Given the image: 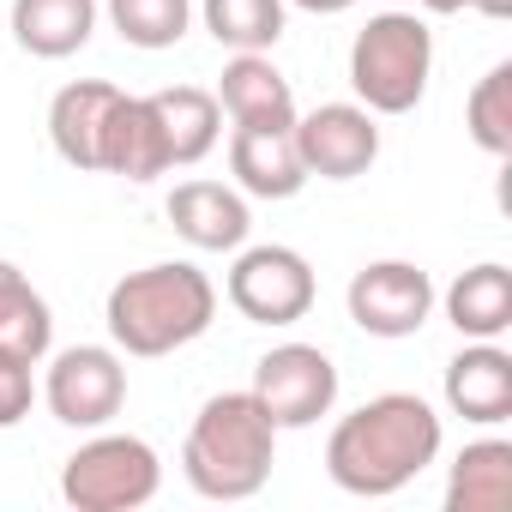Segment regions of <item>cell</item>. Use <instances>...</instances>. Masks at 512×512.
I'll use <instances>...</instances> for the list:
<instances>
[{
  "label": "cell",
  "instance_id": "5",
  "mask_svg": "<svg viewBox=\"0 0 512 512\" xmlns=\"http://www.w3.org/2000/svg\"><path fill=\"white\" fill-rule=\"evenodd\" d=\"M163 464L139 434H97L61 464V500L79 512H133L157 500Z\"/></svg>",
  "mask_w": 512,
  "mask_h": 512
},
{
  "label": "cell",
  "instance_id": "27",
  "mask_svg": "<svg viewBox=\"0 0 512 512\" xmlns=\"http://www.w3.org/2000/svg\"><path fill=\"white\" fill-rule=\"evenodd\" d=\"M392 7H422V13H464V0H392Z\"/></svg>",
  "mask_w": 512,
  "mask_h": 512
},
{
  "label": "cell",
  "instance_id": "16",
  "mask_svg": "<svg viewBox=\"0 0 512 512\" xmlns=\"http://www.w3.org/2000/svg\"><path fill=\"white\" fill-rule=\"evenodd\" d=\"M115 97H121V91H115L109 79H73V85L55 91V103H49V139H55L61 163H73V169H97L103 121H109Z\"/></svg>",
  "mask_w": 512,
  "mask_h": 512
},
{
  "label": "cell",
  "instance_id": "11",
  "mask_svg": "<svg viewBox=\"0 0 512 512\" xmlns=\"http://www.w3.org/2000/svg\"><path fill=\"white\" fill-rule=\"evenodd\" d=\"M446 404L452 416L494 428L512 416V356L494 338H470L452 362H446Z\"/></svg>",
  "mask_w": 512,
  "mask_h": 512
},
{
  "label": "cell",
  "instance_id": "15",
  "mask_svg": "<svg viewBox=\"0 0 512 512\" xmlns=\"http://www.w3.org/2000/svg\"><path fill=\"white\" fill-rule=\"evenodd\" d=\"M217 109L235 127H296V91L266 55H235L217 79Z\"/></svg>",
  "mask_w": 512,
  "mask_h": 512
},
{
  "label": "cell",
  "instance_id": "24",
  "mask_svg": "<svg viewBox=\"0 0 512 512\" xmlns=\"http://www.w3.org/2000/svg\"><path fill=\"white\" fill-rule=\"evenodd\" d=\"M464 127L488 157H512V61L488 67L464 103Z\"/></svg>",
  "mask_w": 512,
  "mask_h": 512
},
{
  "label": "cell",
  "instance_id": "17",
  "mask_svg": "<svg viewBox=\"0 0 512 512\" xmlns=\"http://www.w3.org/2000/svg\"><path fill=\"white\" fill-rule=\"evenodd\" d=\"M97 31V0H13V43L37 61H67Z\"/></svg>",
  "mask_w": 512,
  "mask_h": 512
},
{
  "label": "cell",
  "instance_id": "18",
  "mask_svg": "<svg viewBox=\"0 0 512 512\" xmlns=\"http://www.w3.org/2000/svg\"><path fill=\"white\" fill-rule=\"evenodd\" d=\"M512 506V440H470L446 476V512H506Z\"/></svg>",
  "mask_w": 512,
  "mask_h": 512
},
{
  "label": "cell",
  "instance_id": "14",
  "mask_svg": "<svg viewBox=\"0 0 512 512\" xmlns=\"http://www.w3.org/2000/svg\"><path fill=\"white\" fill-rule=\"evenodd\" d=\"M169 223L199 253H235L247 241V229H253L247 199L235 187H223V181H181L169 193Z\"/></svg>",
  "mask_w": 512,
  "mask_h": 512
},
{
  "label": "cell",
  "instance_id": "10",
  "mask_svg": "<svg viewBox=\"0 0 512 512\" xmlns=\"http://www.w3.org/2000/svg\"><path fill=\"white\" fill-rule=\"evenodd\" d=\"M296 151L302 169L320 181H356L380 157V127L362 103H320L314 115H296Z\"/></svg>",
  "mask_w": 512,
  "mask_h": 512
},
{
  "label": "cell",
  "instance_id": "3",
  "mask_svg": "<svg viewBox=\"0 0 512 512\" xmlns=\"http://www.w3.org/2000/svg\"><path fill=\"white\" fill-rule=\"evenodd\" d=\"M109 338L115 350L127 356H169L193 338L211 332L217 320V290L199 266L187 260H163V266H145V272H127L115 290H109Z\"/></svg>",
  "mask_w": 512,
  "mask_h": 512
},
{
  "label": "cell",
  "instance_id": "12",
  "mask_svg": "<svg viewBox=\"0 0 512 512\" xmlns=\"http://www.w3.org/2000/svg\"><path fill=\"white\" fill-rule=\"evenodd\" d=\"M229 175L253 199H296L308 187V169H302L290 127H235L229 133Z\"/></svg>",
  "mask_w": 512,
  "mask_h": 512
},
{
  "label": "cell",
  "instance_id": "25",
  "mask_svg": "<svg viewBox=\"0 0 512 512\" xmlns=\"http://www.w3.org/2000/svg\"><path fill=\"white\" fill-rule=\"evenodd\" d=\"M31 356L19 350H0V428H19L31 416V398H37V380H31Z\"/></svg>",
  "mask_w": 512,
  "mask_h": 512
},
{
  "label": "cell",
  "instance_id": "13",
  "mask_svg": "<svg viewBox=\"0 0 512 512\" xmlns=\"http://www.w3.org/2000/svg\"><path fill=\"white\" fill-rule=\"evenodd\" d=\"M97 169H103V175H121V181H157V175L175 169L151 97H127V91L115 97V109H109V121H103Z\"/></svg>",
  "mask_w": 512,
  "mask_h": 512
},
{
  "label": "cell",
  "instance_id": "23",
  "mask_svg": "<svg viewBox=\"0 0 512 512\" xmlns=\"http://www.w3.org/2000/svg\"><path fill=\"white\" fill-rule=\"evenodd\" d=\"M187 19H193V0H109V25L121 31V43L145 55L175 49L187 37Z\"/></svg>",
  "mask_w": 512,
  "mask_h": 512
},
{
  "label": "cell",
  "instance_id": "2",
  "mask_svg": "<svg viewBox=\"0 0 512 512\" xmlns=\"http://www.w3.org/2000/svg\"><path fill=\"white\" fill-rule=\"evenodd\" d=\"M278 464V428L260 410L253 392H217L205 398V410L187 428L181 446V470L193 482V494L205 500H253L272 482Z\"/></svg>",
  "mask_w": 512,
  "mask_h": 512
},
{
  "label": "cell",
  "instance_id": "6",
  "mask_svg": "<svg viewBox=\"0 0 512 512\" xmlns=\"http://www.w3.org/2000/svg\"><path fill=\"white\" fill-rule=\"evenodd\" d=\"M253 398L272 416V428H314L338 404V368L320 344H278L253 362Z\"/></svg>",
  "mask_w": 512,
  "mask_h": 512
},
{
  "label": "cell",
  "instance_id": "4",
  "mask_svg": "<svg viewBox=\"0 0 512 512\" xmlns=\"http://www.w3.org/2000/svg\"><path fill=\"white\" fill-rule=\"evenodd\" d=\"M434 73V31L410 13H374L350 43V85L368 115H410Z\"/></svg>",
  "mask_w": 512,
  "mask_h": 512
},
{
  "label": "cell",
  "instance_id": "8",
  "mask_svg": "<svg viewBox=\"0 0 512 512\" xmlns=\"http://www.w3.org/2000/svg\"><path fill=\"white\" fill-rule=\"evenodd\" d=\"M43 398L55 410V422L67 428H103L121 416L127 404V368H121V350H103V344H73L49 362V380H43Z\"/></svg>",
  "mask_w": 512,
  "mask_h": 512
},
{
  "label": "cell",
  "instance_id": "22",
  "mask_svg": "<svg viewBox=\"0 0 512 512\" xmlns=\"http://www.w3.org/2000/svg\"><path fill=\"white\" fill-rule=\"evenodd\" d=\"M205 31L235 55H266L284 37V0H205Z\"/></svg>",
  "mask_w": 512,
  "mask_h": 512
},
{
  "label": "cell",
  "instance_id": "20",
  "mask_svg": "<svg viewBox=\"0 0 512 512\" xmlns=\"http://www.w3.org/2000/svg\"><path fill=\"white\" fill-rule=\"evenodd\" d=\"M446 320L464 338H500V332H512V272L494 266V260L458 272L452 290H446Z\"/></svg>",
  "mask_w": 512,
  "mask_h": 512
},
{
  "label": "cell",
  "instance_id": "28",
  "mask_svg": "<svg viewBox=\"0 0 512 512\" xmlns=\"http://www.w3.org/2000/svg\"><path fill=\"white\" fill-rule=\"evenodd\" d=\"M464 7H476L482 19H506V13H512V0H464Z\"/></svg>",
  "mask_w": 512,
  "mask_h": 512
},
{
  "label": "cell",
  "instance_id": "21",
  "mask_svg": "<svg viewBox=\"0 0 512 512\" xmlns=\"http://www.w3.org/2000/svg\"><path fill=\"white\" fill-rule=\"evenodd\" d=\"M55 344V320H49V302L31 290V278L0 260V350H19L31 362H43Z\"/></svg>",
  "mask_w": 512,
  "mask_h": 512
},
{
  "label": "cell",
  "instance_id": "7",
  "mask_svg": "<svg viewBox=\"0 0 512 512\" xmlns=\"http://www.w3.org/2000/svg\"><path fill=\"white\" fill-rule=\"evenodd\" d=\"M229 308L253 326H296L314 308V266L296 247H247L229 266Z\"/></svg>",
  "mask_w": 512,
  "mask_h": 512
},
{
  "label": "cell",
  "instance_id": "19",
  "mask_svg": "<svg viewBox=\"0 0 512 512\" xmlns=\"http://www.w3.org/2000/svg\"><path fill=\"white\" fill-rule=\"evenodd\" d=\"M151 109H157V127H163V145H169V163H199L211 157L217 133H223V109L211 91L199 85H169V91H151Z\"/></svg>",
  "mask_w": 512,
  "mask_h": 512
},
{
  "label": "cell",
  "instance_id": "1",
  "mask_svg": "<svg viewBox=\"0 0 512 512\" xmlns=\"http://www.w3.org/2000/svg\"><path fill=\"white\" fill-rule=\"evenodd\" d=\"M440 458V416L416 392H380L350 410L326 440V476L344 494L386 500Z\"/></svg>",
  "mask_w": 512,
  "mask_h": 512
},
{
  "label": "cell",
  "instance_id": "26",
  "mask_svg": "<svg viewBox=\"0 0 512 512\" xmlns=\"http://www.w3.org/2000/svg\"><path fill=\"white\" fill-rule=\"evenodd\" d=\"M290 7H302V13H314V19H332V13H350L356 0H290Z\"/></svg>",
  "mask_w": 512,
  "mask_h": 512
},
{
  "label": "cell",
  "instance_id": "9",
  "mask_svg": "<svg viewBox=\"0 0 512 512\" xmlns=\"http://www.w3.org/2000/svg\"><path fill=\"white\" fill-rule=\"evenodd\" d=\"M350 320L368 338H416L434 314V284L410 260H374L350 278Z\"/></svg>",
  "mask_w": 512,
  "mask_h": 512
}]
</instances>
